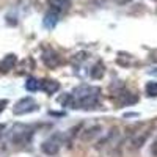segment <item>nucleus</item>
<instances>
[{
  "label": "nucleus",
  "instance_id": "6e6552de",
  "mask_svg": "<svg viewBox=\"0 0 157 157\" xmlns=\"http://www.w3.org/2000/svg\"><path fill=\"white\" fill-rule=\"evenodd\" d=\"M49 5H50L52 11H55V13H64V11L69 10L71 0H49Z\"/></svg>",
  "mask_w": 157,
  "mask_h": 157
},
{
  "label": "nucleus",
  "instance_id": "f257e3e1",
  "mask_svg": "<svg viewBox=\"0 0 157 157\" xmlns=\"http://www.w3.org/2000/svg\"><path fill=\"white\" fill-rule=\"evenodd\" d=\"M99 94L101 90L98 86H90V85L77 86L71 93L72 96L71 109H82V110L94 109L99 105Z\"/></svg>",
  "mask_w": 157,
  "mask_h": 157
},
{
  "label": "nucleus",
  "instance_id": "1a4fd4ad",
  "mask_svg": "<svg viewBox=\"0 0 157 157\" xmlns=\"http://www.w3.org/2000/svg\"><path fill=\"white\" fill-rule=\"evenodd\" d=\"M57 22H58V13H55V11L47 13V14L44 16V21H43L46 29H54L57 25Z\"/></svg>",
  "mask_w": 157,
  "mask_h": 157
},
{
  "label": "nucleus",
  "instance_id": "9d476101",
  "mask_svg": "<svg viewBox=\"0 0 157 157\" xmlns=\"http://www.w3.org/2000/svg\"><path fill=\"white\" fill-rule=\"evenodd\" d=\"M104 72H105V66H104V63L98 61L94 66L91 68L90 75H91V78H102L104 77Z\"/></svg>",
  "mask_w": 157,
  "mask_h": 157
},
{
  "label": "nucleus",
  "instance_id": "ddd939ff",
  "mask_svg": "<svg viewBox=\"0 0 157 157\" xmlns=\"http://www.w3.org/2000/svg\"><path fill=\"white\" fill-rule=\"evenodd\" d=\"M145 93L148 96H157V82H148L145 86Z\"/></svg>",
  "mask_w": 157,
  "mask_h": 157
},
{
  "label": "nucleus",
  "instance_id": "f8f14e48",
  "mask_svg": "<svg viewBox=\"0 0 157 157\" xmlns=\"http://www.w3.org/2000/svg\"><path fill=\"white\" fill-rule=\"evenodd\" d=\"M39 86H41V82L39 80H36V78H33V77H30L27 82H25V90L27 91H38L39 90Z\"/></svg>",
  "mask_w": 157,
  "mask_h": 157
},
{
  "label": "nucleus",
  "instance_id": "2eb2a0df",
  "mask_svg": "<svg viewBox=\"0 0 157 157\" xmlns=\"http://www.w3.org/2000/svg\"><path fill=\"white\" fill-rule=\"evenodd\" d=\"M149 58H151V61H154V63H157V49L151 52V55H149Z\"/></svg>",
  "mask_w": 157,
  "mask_h": 157
},
{
  "label": "nucleus",
  "instance_id": "4468645a",
  "mask_svg": "<svg viewBox=\"0 0 157 157\" xmlns=\"http://www.w3.org/2000/svg\"><path fill=\"white\" fill-rule=\"evenodd\" d=\"M6 105H8V101H6V99H2V101H0V113L5 110Z\"/></svg>",
  "mask_w": 157,
  "mask_h": 157
},
{
  "label": "nucleus",
  "instance_id": "423d86ee",
  "mask_svg": "<svg viewBox=\"0 0 157 157\" xmlns=\"http://www.w3.org/2000/svg\"><path fill=\"white\" fill-rule=\"evenodd\" d=\"M16 63H17V57L14 54L6 55L2 61H0V72H10L13 68L16 66Z\"/></svg>",
  "mask_w": 157,
  "mask_h": 157
},
{
  "label": "nucleus",
  "instance_id": "20e7f679",
  "mask_svg": "<svg viewBox=\"0 0 157 157\" xmlns=\"http://www.w3.org/2000/svg\"><path fill=\"white\" fill-rule=\"evenodd\" d=\"M149 137V130H145V132H137L132 135L130 138V149H138L140 146H143V143L146 141V138Z\"/></svg>",
  "mask_w": 157,
  "mask_h": 157
},
{
  "label": "nucleus",
  "instance_id": "f03ea898",
  "mask_svg": "<svg viewBox=\"0 0 157 157\" xmlns=\"http://www.w3.org/2000/svg\"><path fill=\"white\" fill-rule=\"evenodd\" d=\"M35 110H38V104L35 102V99L33 98H24L14 105L13 113L14 115H25V113H30V112H35Z\"/></svg>",
  "mask_w": 157,
  "mask_h": 157
},
{
  "label": "nucleus",
  "instance_id": "0eeeda50",
  "mask_svg": "<svg viewBox=\"0 0 157 157\" xmlns=\"http://www.w3.org/2000/svg\"><path fill=\"white\" fill-rule=\"evenodd\" d=\"M41 149H43V152H46L47 155H54V154H57L58 149H60V143L57 141V138H50V140H47V141L43 143Z\"/></svg>",
  "mask_w": 157,
  "mask_h": 157
},
{
  "label": "nucleus",
  "instance_id": "dca6fc26",
  "mask_svg": "<svg viewBox=\"0 0 157 157\" xmlns=\"http://www.w3.org/2000/svg\"><path fill=\"white\" fill-rule=\"evenodd\" d=\"M152 154H154V155H157V141L154 143V146H152Z\"/></svg>",
  "mask_w": 157,
  "mask_h": 157
},
{
  "label": "nucleus",
  "instance_id": "7ed1b4c3",
  "mask_svg": "<svg viewBox=\"0 0 157 157\" xmlns=\"http://www.w3.org/2000/svg\"><path fill=\"white\" fill-rule=\"evenodd\" d=\"M43 61H44V64L47 68L54 69L61 63V58H60V55L57 54L55 50H46L43 54Z\"/></svg>",
  "mask_w": 157,
  "mask_h": 157
},
{
  "label": "nucleus",
  "instance_id": "9b49d317",
  "mask_svg": "<svg viewBox=\"0 0 157 157\" xmlns=\"http://www.w3.org/2000/svg\"><path fill=\"white\" fill-rule=\"evenodd\" d=\"M121 104V105H130V104H135L137 102V96H134L132 93H121L120 94V101H118Z\"/></svg>",
  "mask_w": 157,
  "mask_h": 157
},
{
  "label": "nucleus",
  "instance_id": "f3484780",
  "mask_svg": "<svg viewBox=\"0 0 157 157\" xmlns=\"http://www.w3.org/2000/svg\"><path fill=\"white\" fill-rule=\"evenodd\" d=\"M149 74H152V75H157V68L155 69H151V71H148Z\"/></svg>",
  "mask_w": 157,
  "mask_h": 157
},
{
  "label": "nucleus",
  "instance_id": "39448f33",
  "mask_svg": "<svg viewBox=\"0 0 157 157\" xmlns=\"http://www.w3.org/2000/svg\"><path fill=\"white\" fill-rule=\"evenodd\" d=\"M39 90H43L46 94H54V93H57V91L60 90V83L57 80L44 78V80H41V86H39Z\"/></svg>",
  "mask_w": 157,
  "mask_h": 157
}]
</instances>
